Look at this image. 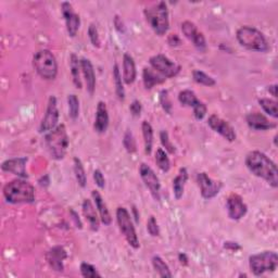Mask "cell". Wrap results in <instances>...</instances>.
Here are the masks:
<instances>
[{
  "label": "cell",
  "mask_w": 278,
  "mask_h": 278,
  "mask_svg": "<svg viewBox=\"0 0 278 278\" xmlns=\"http://www.w3.org/2000/svg\"><path fill=\"white\" fill-rule=\"evenodd\" d=\"M246 165L251 173L266 181L274 188L278 186V171L275 163L263 152L255 150L247 154Z\"/></svg>",
  "instance_id": "obj_1"
},
{
  "label": "cell",
  "mask_w": 278,
  "mask_h": 278,
  "mask_svg": "<svg viewBox=\"0 0 278 278\" xmlns=\"http://www.w3.org/2000/svg\"><path fill=\"white\" fill-rule=\"evenodd\" d=\"M4 196L7 202L12 204L32 203L35 200V189L32 184L19 178L4 187Z\"/></svg>",
  "instance_id": "obj_2"
},
{
  "label": "cell",
  "mask_w": 278,
  "mask_h": 278,
  "mask_svg": "<svg viewBox=\"0 0 278 278\" xmlns=\"http://www.w3.org/2000/svg\"><path fill=\"white\" fill-rule=\"evenodd\" d=\"M45 142L51 158L54 160H62L67 154L69 148V136L67 128L63 124L58 125L46 135Z\"/></svg>",
  "instance_id": "obj_3"
},
{
  "label": "cell",
  "mask_w": 278,
  "mask_h": 278,
  "mask_svg": "<svg viewBox=\"0 0 278 278\" xmlns=\"http://www.w3.org/2000/svg\"><path fill=\"white\" fill-rule=\"evenodd\" d=\"M236 37L238 43L249 50L265 52L269 49L263 33L252 26L246 25L240 27L236 33Z\"/></svg>",
  "instance_id": "obj_4"
},
{
  "label": "cell",
  "mask_w": 278,
  "mask_h": 278,
  "mask_svg": "<svg viewBox=\"0 0 278 278\" xmlns=\"http://www.w3.org/2000/svg\"><path fill=\"white\" fill-rule=\"evenodd\" d=\"M146 20L151 29L159 36H163L169 31V10L164 2H160L145 10Z\"/></svg>",
  "instance_id": "obj_5"
},
{
  "label": "cell",
  "mask_w": 278,
  "mask_h": 278,
  "mask_svg": "<svg viewBox=\"0 0 278 278\" xmlns=\"http://www.w3.org/2000/svg\"><path fill=\"white\" fill-rule=\"evenodd\" d=\"M33 67L37 74L46 80L54 79L58 74V63H57L55 57L48 49H43L34 54Z\"/></svg>",
  "instance_id": "obj_6"
},
{
  "label": "cell",
  "mask_w": 278,
  "mask_h": 278,
  "mask_svg": "<svg viewBox=\"0 0 278 278\" xmlns=\"http://www.w3.org/2000/svg\"><path fill=\"white\" fill-rule=\"evenodd\" d=\"M278 265V257L274 251H264L258 255L250 256L249 266L256 276H261L267 272H274Z\"/></svg>",
  "instance_id": "obj_7"
},
{
  "label": "cell",
  "mask_w": 278,
  "mask_h": 278,
  "mask_svg": "<svg viewBox=\"0 0 278 278\" xmlns=\"http://www.w3.org/2000/svg\"><path fill=\"white\" fill-rule=\"evenodd\" d=\"M117 220H118V225L121 233L123 234L125 237V239L127 240L128 244L130 247H133L134 249L139 248V240L136 234L135 226L133 224L132 217H130L129 212L123 208L120 207L117 210Z\"/></svg>",
  "instance_id": "obj_8"
},
{
  "label": "cell",
  "mask_w": 278,
  "mask_h": 278,
  "mask_svg": "<svg viewBox=\"0 0 278 278\" xmlns=\"http://www.w3.org/2000/svg\"><path fill=\"white\" fill-rule=\"evenodd\" d=\"M149 62L153 70L166 78L175 77L181 71V67L177 63L170 60L164 54H155L151 57Z\"/></svg>",
  "instance_id": "obj_9"
},
{
  "label": "cell",
  "mask_w": 278,
  "mask_h": 278,
  "mask_svg": "<svg viewBox=\"0 0 278 278\" xmlns=\"http://www.w3.org/2000/svg\"><path fill=\"white\" fill-rule=\"evenodd\" d=\"M59 122V110H58V103H57V98L54 96H50L48 100V105L46 109L45 116L40 122L39 132H50V130L54 129L58 126Z\"/></svg>",
  "instance_id": "obj_10"
},
{
  "label": "cell",
  "mask_w": 278,
  "mask_h": 278,
  "mask_svg": "<svg viewBox=\"0 0 278 278\" xmlns=\"http://www.w3.org/2000/svg\"><path fill=\"white\" fill-rule=\"evenodd\" d=\"M139 174H141V177L146 187L150 190L152 197L157 201H160L161 184L159 181V177L154 173V171L148 164L142 163L141 168H139Z\"/></svg>",
  "instance_id": "obj_11"
},
{
  "label": "cell",
  "mask_w": 278,
  "mask_h": 278,
  "mask_svg": "<svg viewBox=\"0 0 278 278\" xmlns=\"http://www.w3.org/2000/svg\"><path fill=\"white\" fill-rule=\"evenodd\" d=\"M197 182L200 187L201 196L204 199H212L222 189V183L212 179L207 173H199L197 175Z\"/></svg>",
  "instance_id": "obj_12"
},
{
  "label": "cell",
  "mask_w": 278,
  "mask_h": 278,
  "mask_svg": "<svg viewBox=\"0 0 278 278\" xmlns=\"http://www.w3.org/2000/svg\"><path fill=\"white\" fill-rule=\"evenodd\" d=\"M182 32L186 38H188L193 44V46L199 51H204L207 49V42L203 34L196 26V24L190 21H185L182 23Z\"/></svg>",
  "instance_id": "obj_13"
},
{
  "label": "cell",
  "mask_w": 278,
  "mask_h": 278,
  "mask_svg": "<svg viewBox=\"0 0 278 278\" xmlns=\"http://www.w3.org/2000/svg\"><path fill=\"white\" fill-rule=\"evenodd\" d=\"M209 126L214 130L215 133L219 134L222 137H224L228 142H235L237 135L235 129L232 127L231 124H228L226 121L217 117L216 114H212V116L208 120Z\"/></svg>",
  "instance_id": "obj_14"
},
{
  "label": "cell",
  "mask_w": 278,
  "mask_h": 278,
  "mask_svg": "<svg viewBox=\"0 0 278 278\" xmlns=\"http://www.w3.org/2000/svg\"><path fill=\"white\" fill-rule=\"evenodd\" d=\"M226 209H227L228 217L234 220H238L242 218L247 214V211H248L247 204L243 202L242 198L237 193H232L230 197L227 198Z\"/></svg>",
  "instance_id": "obj_15"
},
{
  "label": "cell",
  "mask_w": 278,
  "mask_h": 278,
  "mask_svg": "<svg viewBox=\"0 0 278 278\" xmlns=\"http://www.w3.org/2000/svg\"><path fill=\"white\" fill-rule=\"evenodd\" d=\"M61 10L64 16L65 24H67V31L69 33V35L71 37H75L80 25L79 15L74 12L70 3H62Z\"/></svg>",
  "instance_id": "obj_16"
},
{
  "label": "cell",
  "mask_w": 278,
  "mask_h": 278,
  "mask_svg": "<svg viewBox=\"0 0 278 278\" xmlns=\"http://www.w3.org/2000/svg\"><path fill=\"white\" fill-rule=\"evenodd\" d=\"M26 158H16V159H10L7 160L3 163L2 169L8 173H12L16 176L25 178L27 177L26 173Z\"/></svg>",
  "instance_id": "obj_17"
},
{
  "label": "cell",
  "mask_w": 278,
  "mask_h": 278,
  "mask_svg": "<svg viewBox=\"0 0 278 278\" xmlns=\"http://www.w3.org/2000/svg\"><path fill=\"white\" fill-rule=\"evenodd\" d=\"M67 252H65V250L58 246V247H54L52 249L49 250L47 252V261L49 265H50L52 267V269H54V271L57 272H62L63 271V261L67 259Z\"/></svg>",
  "instance_id": "obj_18"
},
{
  "label": "cell",
  "mask_w": 278,
  "mask_h": 278,
  "mask_svg": "<svg viewBox=\"0 0 278 278\" xmlns=\"http://www.w3.org/2000/svg\"><path fill=\"white\" fill-rule=\"evenodd\" d=\"M109 126V114L107 105L103 101H99L97 104L96 118L94 128L97 133H104Z\"/></svg>",
  "instance_id": "obj_19"
},
{
  "label": "cell",
  "mask_w": 278,
  "mask_h": 278,
  "mask_svg": "<svg viewBox=\"0 0 278 278\" xmlns=\"http://www.w3.org/2000/svg\"><path fill=\"white\" fill-rule=\"evenodd\" d=\"M246 120L249 127L256 130H267V129L276 127L275 123L269 122V120L265 116H263L262 113H259V112L249 113Z\"/></svg>",
  "instance_id": "obj_20"
},
{
  "label": "cell",
  "mask_w": 278,
  "mask_h": 278,
  "mask_svg": "<svg viewBox=\"0 0 278 278\" xmlns=\"http://www.w3.org/2000/svg\"><path fill=\"white\" fill-rule=\"evenodd\" d=\"M80 68L81 72H83V75L85 78V83H86V88L87 92L93 95L96 88V75H95V71L92 62L88 59H80Z\"/></svg>",
  "instance_id": "obj_21"
},
{
  "label": "cell",
  "mask_w": 278,
  "mask_h": 278,
  "mask_svg": "<svg viewBox=\"0 0 278 278\" xmlns=\"http://www.w3.org/2000/svg\"><path fill=\"white\" fill-rule=\"evenodd\" d=\"M137 76L136 64L134 58L129 53H125L123 57V80L127 85L133 84Z\"/></svg>",
  "instance_id": "obj_22"
},
{
  "label": "cell",
  "mask_w": 278,
  "mask_h": 278,
  "mask_svg": "<svg viewBox=\"0 0 278 278\" xmlns=\"http://www.w3.org/2000/svg\"><path fill=\"white\" fill-rule=\"evenodd\" d=\"M92 197L94 199V202H95V206L97 208L98 213H99V215H100L101 222L104 225H110L111 222H112V217H111V214H110L107 204L104 203V201H103V199L101 197V194L98 192L97 190H93Z\"/></svg>",
  "instance_id": "obj_23"
},
{
  "label": "cell",
  "mask_w": 278,
  "mask_h": 278,
  "mask_svg": "<svg viewBox=\"0 0 278 278\" xmlns=\"http://www.w3.org/2000/svg\"><path fill=\"white\" fill-rule=\"evenodd\" d=\"M81 208H83V214L87 219V222L92 230L95 232L99 230V217H98L97 211L92 201L89 199H85L83 202V207Z\"/></svg>",
  "instance_id": "obj_24"
},
{
  "label": "cell",
  "mask_w": 278,
  "mask_h": 278,
  "mask_svg": "<svg viewBox=\"0 0 278 278\" xmlns=\"http://www.w3.org/2000/svg\"><path fill=\"white\" fill-rule=\"evenodd\" d=\"M187 179L188 172L185 168H182L179 170V173L177 174V176L173 179V193L176 200H179L183 197Z\"/></svg>",
  "instance_id": "obj_25"
},
{
  "label": "cell",
  "mask_w": 278,
  "mask_h": 278,
  "mask_svg": "<svg viewBox=\"0 0 278 278\" xmlns=\"http://www.w3.org/2000/svg\"><path fill=\"white\" fill-rule=\"evenodd\" d=\"M143 79L144 84L147 89H151L155 85L162 84L165 80V77H163L161 74H158L157 71L150 68H145L143 71Z\"/></svg>",
  "instance_id": "obj_26"
},
{
  "label": "cell",
  "mask_w": 278,
  "mask_h": 278,
  "mask_svg": "<svg viewBox=\"0 0 278 278\" xmlns=\"http://www.w3.org/2000/svg\"><path fill=\"white\" fill-rule=\"evenodd\" d=\"M70 69H71V75L73 83H74L75 87L80 89L81 88V79H80V60L76 57V54L72 53L70 57Z\"/></svg>",
  "instance_id": "obj_27"
},
{
  "label": "cell",
  "mask_w": 278,
  "mask_h": 278,
  "mask_svg": "<svg viewBox=\"0 0 278 278\" xmlns=\"http://www.w3.org/2000/svg\"><path fill=\"white\" fill-rule=\"evenodd\" d=\"M142 130L145 143V151L147 154H150L153 146V128L149 122L144 121L142 124Z\"/></svg>",
  "instance_id": "obj_28"
},
{
  "label": "cell",
  "mask_w": 278,
  "mask_h": 278,
  "mask_svg": "<svg viewBox=\"0 0 278 278\" xmlns=\"http://www.w3.org/2000/svg\"><path fill=\"white\" fill-rule=\"evenodd\" d=\"M178 101L181 102L185 107H189L193 108L196 104H197L200 100L196 96V94L192 91H189V89H185V91H182L178 94Z\"/></svg>",
  "instance_id": "obj_29"
},
{
  "label": "cell",
  "mask_w": 278,
  "mask_h": 278,
  "mask_svg": "<svg viewBox=\"0 0 278 278\" xmlns=\"http://www.w3.org/2000/svg\"><path fill=\"white\" fill-rule=\"evenodd\" d=\"M152 265L154 271L158 273V275L160 277H172V273L170 271L169 265L163 261V259L159 256H154L152 258Z\"/></svg>",
  "instance_id": "obj_30"
},
{
  "label": "cell",
  "mask_w": 278,
  "mask_h": 278,
  "mask_svg": "<svg viewBox=\"0 0 278 278\" xmlns=\"http://www.w3.org/2000/svg\"><path fill=\"white\" fill-rule=\"evenodd\" d=\"M155 163L159 166V169L163 172H169L171 169V162L168 157L166 152L163 150L162 148H158L157 151H155V157H154Z\"/></svg>",
  "instance_id": "obj_31"
},
{
  "label": "cell",
  "mask_w": 278,
  "mask_h": 278,
  "mask_svg": "<svg viewBox=\"0 0 278 278\" xmlns=\"http://www.w3.org/2000/svg\"><path fill=\"white\" fill-rule=\"evenodd\" d=\"M73 161H74V174L76 177V181L81 188H85L87 185V177L83 163H81V161L78 158H74Z\"/></svg>",
  "instance_id": "obj_32"
},
{
  "label": "cell",
  "mask_w": 278,
  "mask_h": 278,
  "mask_svg": "<svg viewBox=\"0 0 278 278\" xmlns=\"http://www.w3.org/2000/svg\"><path fill=\"white\" fill-rule=\"evenodd\" d=\"M113 78H114V83H116V93L118 95V98L120 100L123 101L125 98V91L123 87V83H122V76H121L118 64L114 65L113 68Z\"/></svg>",
  "instance_id": "obj_33"
},
{
  "label": "cell",
  "mask_w": 278,
  "mask_h": 278,
  "mask_svg": "<svg viewBox=\"0 0 278 278\" xmlns=\"http://www.w3.org/2000/svg\"><path fill=\"white\" fill-rule=\"evenodd\" d=\"M192 78L196 81V83H198L200 85L203 86H214L216 84V81L214 78H212L211 76H209L206 73L200 71V70H194L192 72Z\"/></svg>",
  "instance_id": "obj_34"
},
{
  "label": "cell",
  "mask_w": 278,
  "mask_h": 278,
  "mask_svg": "<svg viewBox=\"0 0 278 278\" xmlns=\"http://www.w3.org/2000/svg\"><path fill=\"white\" fill-rule=\"evenodd\" d=\"M259 103L262 109L274 119L278 118V111H277V102L275 100L268 99V98H262L259 100Z\"/></svg>",
  "instance_id": "obj_35"
},
{
  "label": "cell",
  "mask_w": 278,
  "mask_h": 278,
  "mask_svg": "<svg viewBox=\"0 0 278 278\" xmlns=\"http://www.w3.org/2000/svg\"><path fill=\"white\" fill-rule=\"evenodd\" d=\"M68 104L70 118L73 120H76L79 116V100L76 95L71 94L68 96Z\"/></svg>",
  "instance_id": "obj_36"
},
{
  "label": "cell",
  "mask_w": 278,
  "mask_h": 278,
  "mask_svg": "<svg viewBox=\"0 0 278 278\" xmlns=\"http://www.w3.org/2000/svg\"><path fill=\"white\" fill-rule=\"evenodd\" d=\"M80 274L83 277L86 278H96V277H101V275L98 273L97 268L95 266H93L92 264L89 263H81L80 264Z\"/></svg>",
  "instance_id": "obj_37"
},
{
  "label": "cell",
  "mask_w": 278,
  "mask_h": 278,
  "mask_svg": "<svg viewBox=\"0 0 278 278\" xmlns=\"http://www.w3.org/2000/svg\"><path fill=\"white\" fill-rule=\"evenodd\" d=\"M123 145L125 147V149L128 153H134L136 151V141L130 130H127V132L124 134L123 138Z\"/></svg>",
  "instance_id": "obj_38"
},
{
  "label": "cell",
  "mask_w": 278,
  "mask_h": 278,
  "mask_svg": "<svg viewBox=\"0 0 278 278\" xmlns=\"http://www.w3.org/2000/svg\"><path fill=\"white\" fill-rule=\"evenodd\" d=\"M88 37L91 39V42L94 47L99 48L100 47V37H99V33H98V30L96 27L95 24H91L88 29Z\"/></svg>",
  "instance_id": "obj_39"
},
{
  "label": "cell",
  "mask_w": 278,
  "mask_h": 278,
  "mask_svg": "<svg viewBox=\"0 0 278 278\" xmlns=\"http://www.w3.org/2000/svg\"><path fill=\"white\" fill-rule=\"evenodd\" d=\"M160 139H161V143H162V146L164 147L165 150L170 153H175V147L173 146V144L171 143L170 141V137H169V134L166 130H162V132L160 133Z\"/></svg>",
  "instance_id": "obj_40"
},
{
  "label": "cell",
  "mask_w": 278,
  "mask_h": 278,
  "mask_svg": "<svg viewBox=\"0 0 278 278\" xmlns=\"http://www.w3.org/2000/svg\"><path fill=\"white\" fill-rule=\"evenodd\" d=\"M147 231L152 236V237H157L160 235V230H159V225L157 219H155L154 216H150V218L147 222Z\"/></svg>",
  "instance_id": "obj_41"
},
{
  "label": "cell",
  "mask_w": 278,
  "mask_h": 278,
  "mask_svg": "<svg viewBox=\"0 0 278 278\" xmlns=\"http://www.w3.org/2000/svg\"><path fill=\"white\" fill-rule=\"evenodd\" d=\"M193 109V116L197 120H202L204 117H206L207 114V105L204 104L203 102L199 101L197 104L194 105L192 108Z\"/></svg>",
  "instance_id": "obj_42"
},
{
  "label": "cell",
  "mask_w": 278,
  "mask_h": 278,
  "mask_svg": "<svg viewBox=\"0 0 278 278\" xmlns=\"http://www.w3.org/2000/svg\"><path fill=\"white\" fill-rule=\"evenodd\" d=\"M160 102L162 104V108L169 114L172 113V103L169 99V93L168 91H162L160 94Z\"/></svg>",
  "instance_id": "obj_43"
},
{
  "label": "cell",
  "mask_w": 278,
  "mask_h": 278,
  "mask_svg": "<svg viewBox=\"0 0 278 278\" xmlns=\"http://www.w3.org/2000/svg\"><path fill=\"white\" fill-rule=\"evenodd\" d=\"M94 179H95L96 185L99 187L100 189H103L104 186H105V179H104V176L100 170H96L94 172Z\"/></svg>",
  "instance_id": "obj_44"
},
{
  "label": "cell",
  "mask_w": 278,
  "mask_h": 278,
  "mask_svg": "<svg viewBox=\"0 0 278 278\" xmlns=\"http://www.w3.org/2000/svg\"><path fill=\"white\" fill-rule=\"evenodd\" d=\"M129 111L133 114L134 117H139L142 113V103L138 100H135L129 105Z\"/></svg>",
  "instance_id": "obj_45"
},
{
  "label": "cell",
  "mask_w": 278,
  "mask_h": 278,
  "mask_svg": "<svg viewBox=\"0 0 278 278\" xmlns=\"http://www.w3.org/2000/svg\"><path fill=\"white\" fill-rule=\"evenodd\" d=\"M224 248L228 249V250H232V251L240 250V246H239L238 243H237V242H231V241L224 242Z\"/></svg>",
  "instance_id": "obj_46"
},
{
  "label": "cell",
  "mask_w": 278,
  "mask_h": 278,
  "mask_svg": "<svg viewBox=\"0 0 278 278\" xmlns=\"http://www.w3.org/2000/svg\"><path fill=\"white\" fill-rule=\"evenodd\" d=\"M169 43H170L171 46L181 45V39H179V37H178L176 34H172V35L169 37Z\"/></svg>",
  "instance_id": "obj_47"
},
{
  "label": "cell",
  "mask_w": 278,
  "mask_h": 278,
  "mask_svg": "<svg viewBox=\"0 0 278 278\" xmlns=\"http://www.w3.org/2000/svg\"><path fill=\"white\" fill-rule=\"evenodd\" d=\"M268 92L269 93H271L272 94V96L273 97H277V85L276 84H274V85H271V86H268Z\"/></svg>",
  "instance_id": "obj_48"
},
{
  "label": "cell",
  "mask_w": 278,
  "mask_h": 278,
  "mask_svg": "<svg viewBox=\"0 0 278 278\" xmlns=\"http://www.w3.org/2000/svg\"><path fill=\"white\" fill-rule=\"evenodd\" d=\"M178 259H179V261H181V263L184 265H186L188 263V258L185 253H181V255L178 256Z\"/></svg>",
  "instance_id": "obj_49"
},
{
  "label": "cell",
  "mask_w": 278,
  "mask_h": 278,
  "mask_svg": "<svg viewBox=\"0 0 278 278\" xmlns=\"http://www.w3.org/2000/svg\"><path fill=\"white\" fill-rule=\"evenodd\" d=\"M72 214H73V216H74V217H73V218H74V219L76 220V225H77V227L81 228V223H80L79 218H77V216H76V214H75V212H73V211H72Z\"/></svg>",
  "instance_id": "obj_50"
},
{
  "label": "cell",
  "mask_w": 278,
  "mask_h": 278,
  "mask_svg": "<svg viewBox=\"0 0 278 278\" xmlns=\"http://www.w3.org/2000/svg\"><path fill=\"white\" fill-rule=\"evenodd\" d=\"M274 142H275V146H277V136L274 137Z\"/></svg>",
  "instance_id": "obj_51"
}]
</instances>
